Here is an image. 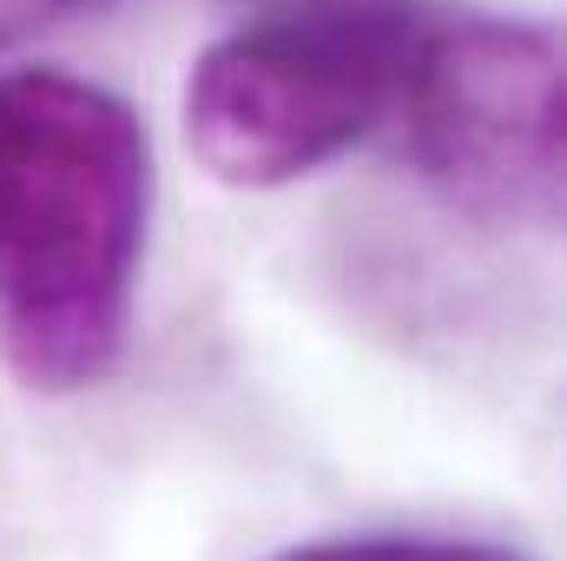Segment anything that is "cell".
I'll list each match as a JSON object with an SVG mask.
<instances>
[{
	"label": "cell",
	"mask_w": 567,
	"mask_h": 561,
	"mask_svg": "<svg viewBox=\"0 0 567 561\" xmlns=\"http://www.w3.org/2000/svg\"><path fill=\"white\" fill-rule=\"evenodd\" d=\"M152 133L100 80L0 73V357L40 397L93 390L133 330Z\"/></svg>",
	"instance_id": "1"
},
{
	"label": "cell",
	"mask_w": 567,
	"mask_h": 561,
	"mask_svg": "<svg viewBox=\"0 0 567 561\" xmlns=\"http://www.w3.org/2000/svg\"><path fill=\"white\" fill-rule=\"evenodd\" d=\"M423 13L410 0H278L185 73V145L231 192H278L396 120Z\"/></svg>",
	"instance_id": "2"
},
{
	"label": "cell",
	"mask_w": 567,
	"mask_h": 561,
	"mask_svg": "<svg viewBox=\"0 0 567 561\" xmlns=\"http://www.w3.org/2000/svg\"><path fill=\"white\" fill-rule=\"evenodd\" d=\"M396 126L423 185L468 225L561 218V40L542 20L462 13L410 53Z\"/></svg>",
	"instance_id": "3"
},
{
	"label": "cell",
	"mask_w": 567,
	"mask_h": 561,
	"mask_svg": "<svg viewBox=\"0 0 567 561\" xmlns=\"http://www.w3.org/2000/svg\"><path fill=\"white\" fill-rule=\"evenodd\" d=\"M271 561H522L515 549L475 536H423V529H363V536H317Z\"/></svg>",
	"instance_id": "4"
},
{
	"label": "cell",
	"mask_w": 567,
	"mask_h": 561,
	"mask_svg": "<svg viewBox=\"0 0 567 561\" xmlns=\"http://www.w3.org/2000/svg\"><path fill=\"white\" fill-rule=\"evenodd\" d=\"M100 7H113V0H0V53L20 47V40H33V33H47V27L100 13Z\"/></svg>",
	"instance_id": "5"
}]
</instances>
